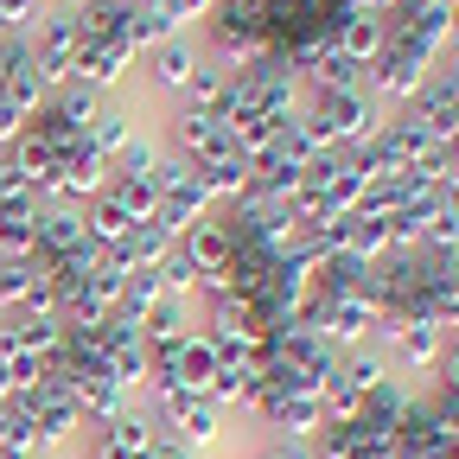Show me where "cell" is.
Returning a JSON list of instances; mask_svg holds the SVG:
<instances>
[{
    "label": "cell",
    "instance_id": "cell-15",
    "mask_svg": "<svg viewBox=\"0 0 459 459\" xmlns=\"http://www.w3.org/2000/svg\"><path fill=\"white\" fill-rule=\"evenodd\" d=\"M108 198L122 204L134 223H147V217L160 211V186H153V179H108Z\"/></svg>",
    "mask_w": 459,
    "mask_h": 459
},
{
    "label": "cell",
    "instance_id": "cell-9",
    "mask_svg": "<svg viewBox=\"0 0 459 459\" xmlns=\"http://www.w3.org/2000/svg\"><path fill=\"white\" fill-rule=\"evenodd\" d=\"M172 249H179V237H172L160 217H147V223H134V230H128V237L115 243L108 255H115V268H128V274H134V268H160Z\"/></svg>",
    "mask_w": 459,
    "mask_h": 459
},
{
    "label": "cell",
    "instance_id": "cell-11",
    "mask_svg": "<svg viewBox=\"0 0 459 459\" xmlns=\"http://www.w3.org/2000/svg\"><path fill=\"white\" fill-rule=\"evenodd\" d=\"M160 153H166V134H160V122H141V128H134L122 147L108 153V179H147Z\"/></svg>",
    "mask_w": 459,
    "mask_h": 459
},
{
    "label": "cell",
    "instance_id": "cell-8",
    "mask_svg": "<svg viewBox=\"0 0 459 459\" xmlns=\"http://www.w3.org/2000/svg\"><path fill=\"white\" fill-rule=\"evenodd\" d=\"M262 364H217V377H211V395L204 402H217V409L237 421V415H249L255 402H262Z\"/></svg>",
    "mask_w": 459,
    "mask_h": 459
},
{
    "label": "cell",
    "instance_id": "cell-6",
    "mask_svg": "<svg viewBox=\"0 0 459 459\" xmlns=\"http://www.w3.org/2000/svg\"><path fill=\"white\" fill-rule=\"evenodd\" d=\"M179 255H186V262L198 268V281H204V274H223V268H230V230H223V217H217V211L179 230Z\"/></svg>",
    "mask_w": 459,
    "mask_h": 459
},
{
    "label": "cell",
    "instance_id": "cell-5",
    "mask_svg": "<svg viewBox=\"0 0 459 459\" xmlns=\"http://www.w3.org/2000/svg\"><path fill=\"white\" fill-rule=\"evenodd\" d=\"M153 440H160V428H153V415L134 402L122 421H108V428L83 434V459H147V453H153Z\"/></svg>",
    "mask_w": 459,
    "mask_h": 459
},
{
    "label": "cell",
    "instance_id": "cell-16",
    "mask_svg": "<svg viewBox=\"0 0 459 459\" xmlns=\"http://www.w3.org/2000/svg\"><path fill=\"white\" fill-rule=\"evenodd\" d=\"M243 459H313V446H307V440H268V434H262Z\"/></svg>",
    "mask_w": 459,
    "mask_h": 459
},
{
    "label": "cell",
    "instance_id": "cell-13",
    "mask_svg": "<svg viewBox=\"0 0 459 459\" xmlns=\"http://www.w3.org/2000/svg\"><path fill=\"white\" fill-rule=\"evenodd\" d=\"M128 230H134V217H128L122 204H115L108 192L83 204V237H90L96 249H115V243H122V237H128Z\"/></svg>",
    "mask_w": 459,
    "mask_h": 459
},
{
    "label": "cell",
    "instance_id": "cell-12",
    "mask_svg": "<svg viewBox=\"0 0 459 459\" xmlns=\"http://www.w3.org/2000/svg\"><path fill=\"white\" fill-rule=\"evenodd\" d=\"M395 370H389V358H383V344H358V351H338V383L351 389L358 402L377 389V383H389Z\"/></svg>",
    "mask_w": 459,
    "mask_h": 459
},
{
    "label": "cell",
    "instance_id": "cell-1",
    "mask_svg": "<svg viewBox=\"0 0 459 459\" xmlns=\"http://www.w3.org/2000/svg\"><path fill=\"white\" fill-rule=\"evenodd\" d=\"M198 57H204V45H198V32H172V39H160V45H147L141 57H134V83L153 96V102H179V90L192 83V71H198Z\"/></svg>",
    "mask_w": 459,
    "mask_h": 459
},
{
    "label": "cell",
    "instance_id": "cell-2",
    "mask_svg": "<svg viewBox=\"0 0 459 459\" xmlns=\"http://www.w3.org/2000/svg\"><path fill=\"white\" fill-rule=\"evenodd\" d=\"M147 179L160 186V211H153V217L172 230V237H179L186 223L211 217V192H204V179H198V166H192V160H179L172 147L153 160V172H147Z\"/></svg>",
    "mask_w": 459,
    "mask_h": 459
},
{
    "label": "cell",
    "instance_id": "cell-10",
    "mask_svg": "<svg viewBox=\"0 0 459 459\" xmlns=\"http://www.w3.org/2000/svg\"><path fill=\"white\" fill-rule=\"evenodd\" d=\"M134 128H141V108H134V90H122V96H108V102L96 108V122L83 128V141H90V147L108 160L115 147H122V141L134 134Z\"/></svg>",
    "mask_w": 459,
    "mask_h": 459
},
{
    "label": "cell",
    "instance_id": "cell-3",
    "mask_svg": "<svg viewBox=\"0 0 459 459\" xmlns=\"http://www.w3.org/2000/svg\"><path fill=\"white\" fill-rule=\"evenodd\" d=\"M446 325H434V319H402L395 332H389V344H383V358H389V370L402 377V383H434V370H440V351H446Z\"/></svg>",
    "mask_w": 459,
    "mask_h": 459
},
{
    "label": "cell",
    "instance_id": "cell-14",
    "mask_svg": "<svg viewBox=\"0 0 459 459\" xmlns=\"http://www.w3.org/2000/svg\"><path fill=\"white\" fill-rule=\"evenodd\" d=\"M102 102H108V96H102V90H90L83 77H71V83H57V90H51V108L65 115V122H71L77 134L96 122V108H102Z\"/></svg>",
    "mask_w": 459,
    "mask_h": 459
},
{
    "label": "cell",
    "instance_id": "cell-7",
    "mask_svg": "<svg viewBox=\"0 0 459 459\" xmlns=\"http://www.w3.org/2000/svg\"><path fill=\"white\" fill-rule=\"evenodd\" d=\"M230 77H237V71H223L217 57H198L192 83L179 90L172 108H179V115H217V122H223V115H230Z\"/></svg>",
    "mask_w": 459,
    "mask_h": 459
},
{
    "label": "cell",
    "instance_id": "cell-4",
    "mask_svg": "<svg viewBox=\"0 0 459 459\" xmlns=\"http://www.w3.org/2000/svg\"><path fill=\"white\" fill-rule=\"evenodd\" d=\"M428 77H434V65H428V57H421L415 45H383V57L364 71V90H370V96L395 115V108H409V96H415Z\"/></svg>",
    "mask_w": 459,
    "mask_h": 459
}]
</instances>
